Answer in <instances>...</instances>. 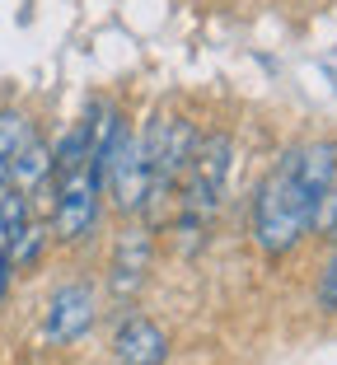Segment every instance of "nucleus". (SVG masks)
<instances>
[{"mask_svg":"<svg viewBox=\"0 0 337 365\" xmlns=\"http://www.w3.org/2000/svg\"><path fill=\"white\" fill-rule=\"evenodd\" d=\"M5 277H10V248H0V295H5Z\"/></svg>","mask_w":337,"mask_h":365,"instance_id":"nucleus-13","label":"nucleus"},{"mask_svg":"<svg viewBox=\"0 0 337 365\" xmlns=\"http://www.w3.org/2000/svg\"><path fill=\"white\" fill-rule=\"evenodd\" d=\"M52 173V150H47L43 140H24L19 150L10 155V182L14 187H33V182H43Z\"/></svg>","mask_w":337,"mask_h":365,"instance_id":"nucleus-9","label":"nucleus"},{"mask_svg":"<svg viewBox=\"0 0 337 365\" xmlns=\"http://www.w3.org/2000/svg\"><path fill=\"white\" fill-rule=\"evenodd\" d=\"M89 323H94V295L89 286H61L47 304V323L43 333L52 342H76V337L89 333Z\"/></svg>","mask_w":337,"mask_h":365,"instance_id":"nucleus-4","label":"nucleus"},{"mask_svg":"<svg viewBox=\"0 0 337 365\" xmlns=\"http://www.w3.org/2000/svg\"><path fill=\"white\" fill-rule=\"evenodd\" d=\"M295 178H300L305 192L323 197L328 187H333V178H337V145L333 140H314V145H305V150H295Z\"/></svg>","mask_w":337,"mask_h":365,"instance_id":"nucleus-6","label":"nucleus"},{"mask_svg":"<svg viewBox=\"0 0 337 365\" xmlns=\"http://www.w3.org/2000/svg\"><path fill=\"white\" fill-rule=\"evenodd\" d=\"M113 356H118V365H164L169 342L150 319H127L113 337Z\"/></svg>","mask_w":337,"mask_h":365,"instance_id":"nucleus-5","label":"nucleus"},{"mask_svg":"<svg viewBox=\"0 0 337 365\" xmlns=\"http://www.w3.org/2000/svg\"><path fill=\"white\" fill-rule=\"evenodd\" d=\"M89 155H94V136H89V122H80L76 131H66L61 145L52 150V178H71V173H80L89 164Z\"/></svg>","mask_w":337,"mask_h":365,"instance_id":"nucleus-8","label":"nucleus"},{"mask_svg":"<svg viewBox=\"0 0 337 365\" xmlns=\"http://www.w3.org/2000/svg\"><path fill=\"white\" fill-rule=\"evenodd\" d=\"M98 192H103V178H98L94 164H85L80 173L61 178V187H56V206H52L56 239L76 244L80 235L94 230V220H98Z\"/></svg>","mask_w":337,"mask_h":365,"instance_id":"nucleus-3","label":"nucleus"},{"mask_svg":"<svg viewBox=\"0 0 337 365\" xmlns=\"http://www.w3.org/2000/svg\"><path fill=\"white\" fill-rule=\"evenodd\" d=\"M318 309H323V314H337V253L328 258L323 281H318Z\"/></svg>","mask_w":337,"mask_h":365,"instance_id":"nucleus-12","label":"nucleus"},{"mask_svg":"<svg viewBox=\"0 0 337 365\" xmlns=\"http://www.w3.org/2000/svg\"><path fill=\"white\" fill-rule=\"evenodd\" d=\"M24 140H28V122H24L19 113H0V155L10 160Z\"/></svg>","mask_w":337,"mask_h":365,"instance_id":"nucleus-11","label":"nucleus"},{"mask_svg":"<svg viewBox=\"0 0 337 365\" xmlns=\"http://www.w3.org/2000/svg\"><path fill=\"white\" fill-rule=\"evenodd\" d=\"M89 164L98 169V178H103V187H108V197H113L118 211H141L145 187H150V169H145L141 140H131L127 127L113 131L103 160H89Z\"/></svg>","mask_w":337,"mask_h":365,"instance_id":"nucleus-2","label":"nucleus"},{"mask_svg":"<svg viewBox=\"0 0 337 365\" xmlns=\"http://www.w3.org/2000/svg\"><path fill=\"white\" fill-rule=\"evenodd\" d=\"M5 182H10V160L0 155V187H5Z\"/></svg>","mask_w":337,"mask_h":365,"instance_id":"nucleus-14","label":"nucleus"},{"mask_svg":"<svg viewBox=\"0 0 337 365\" xmlns=\"http://www.w3.org/2000/svg\"><path fill=\"white\" fill-rule=\"evenodd\" d=\"M28 230V197L24 187H0V235H5V248Z\"/></svg>","mask_w":337,"mask_h":365,"instance_id":"nucleus-10","label":"nucleus"},{"mask_svg":"<svg viewBox=\"0 0 337 365\" xmlns=\"http://www.w3.org/2000/svg\"><path fill=\"white\" fill-rule=\"evenodd\" d=\"M150 230H131L127 239L118 244V262H113V290L127 295L145 281V262H150Z\"/></svg>","mask_w":337,"mask_h":365,"instance_id":"nucleus-7","label":"nucleus"},{"mask_svg":"<svg viewBox=\"0 0 337 365\" xmlns=\"http://www.w3.org/2000/svg\"><path fill=\"white\" fill-rule=\"evenodd\" d=\"M314 206H318V197L300 187L295 150H291L281 160V169L258 187V202H253V235H258L262 253H272V258L291 253L309 235V225H314Z\"/></svg>","mask_w":337,"mask_h":365,"instance_id":"nucleus-1","label":"nucleus"}]
</instances>
